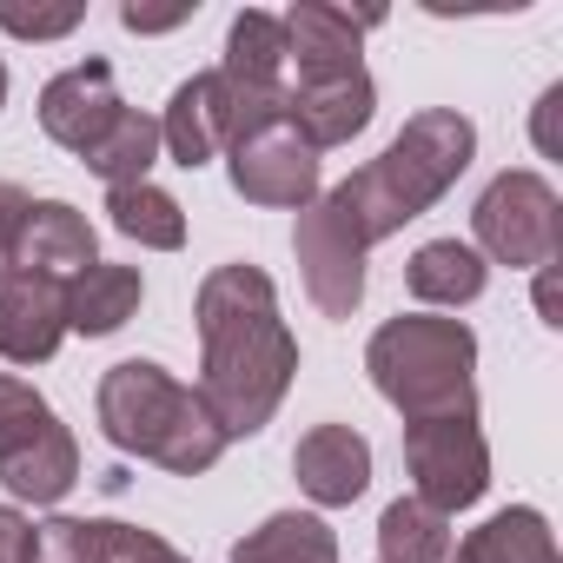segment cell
<instances>
[{"mask_svg":"<svg viewBox=\"0 0 563 563\" xmlns=\"http://www.w3.org/2000/svg\"><path fill=\"white\" fill-rule=\"evenodd\" d=\"M199 405L232 438H252L286 405L299 372V339L278 319V292L258 265H212L199 278Z\"/></svg>","mask_w":563,"mask_h":563,"instance_id":"1","label":"cell"},{"mask_svg":"<svg viewBox=\"0 0 563 563\" xmlns=\"http://www.w3.org/2000/svg\"><path fill=\"white\" fill-rule=\"evenodd\" d=\"M471 153H477V126H471L457 107H424V113H411V120L398 126V140H391L372 166H358L352 179H339V186L319 199V212H325L358 252H372L378 239H391L398 225H411L418 212H431V206L464 179Z\"/></svg>","mask_w":563,"mask_h":563,"instance_id":"2","label":"cell"},{"mask_svg":"<svg viewBox=\"0 0 563 563\" xmlns=\"http://www.w3.org/2000/svg\"><path fill=\"white\" fill-rule=\"evenodd\" d=\"M100 431L126 457H146L173 477H199L225 457V431L212 424L199 391L159 372L153 358H126L100 378Z\"/></svg>","mask_w":563,"mask_h":563,"instance_id":"3","label":"cell"},{"mask_svg":"<svg viewBox=\"0 0 563 563\" xmlns=\"http://www.w3.org/2000/svg\"><path fill=\"white\" fill-rule=\"evenodd\" d=\"M365 372L372 385L405 411V424L424 418H477V339L464 319H431V312H405L391 325L372 332L365 345Z\"/></svg>","mask_w":563,"mask_h":563,"instance_id":"4","label":"cell"},{"mask_svg":"<svg viewBox=\"0 0 563 563\" xmlns=\"http://www.w3.org/2000/svg\"><path fill=\"white\" fill-rule=\"evenodd\" d=\"M471 232L497 265L543 272L556 265V245H563V199L543 173H497L471 206Z\"/></svg>","mask_w":563,"mask_h":563,"instance_id":"5","label":"cell"},{"mask_svg":"<svg viewBox=\"0 0 563 563\" xmlns=\"http://www.w3.org/2000/svg\"><path fill=\"white\" fill-rule=\"evenodd\" d=\"M405 471L418 484V504L451 517L490 490V444L477 418H424V424H405Z\"/></svg>","mask_w":563,"mask_h":563,"instance_id":"6","label":"cell"},{"mask_svg":"<svg viewBox=\"0 0 563 563\" xmlns=\"http://www.w3.org/2000/svg\"><path fill=\"white\" fill-rule=\"evenodd\" d=\"M225 153H232V186L252 206H292V212H306L319 199V153L299 140L292 120L258 126L252 140H239Z\"/></svg>","mask_w":563,"mask_h":563,"instance_id":"7","label":"cell"},{"mask_svg":"<svg viewBox=\"0 0 563 563\" xmlns=\"http://www.w3.org/2000/svg\"><path fill=\"white\" fill-rule=\"evenodd\" d=\"M87 265H100L87 212H74L67 199H34L21 219V239H14V278H41V286L67 292Z\"/></svg>","mask_w":563,"mask_h":563,"instance_id":"8","label":"cell"},{"mask_svg":"<svg viewBox=\"0 0 563 563\" xmlns=\"http://www.w3.org/2000/svg\"><path fill=\"white\" fill-rule=\"evenodd\" d=\"M292 252H299V272H306V292L325 319H352L358 299H365V252L319 212V199L299 212V232H292Z\"/></svg>","mask_w":563,"mask_h":563,"instance_id":"9","label":"cell"},{"mask_svg":"<svg viewBox=\"0 0 563 563\" xmlns=\"http://www.w3.org/2000/svg\"><path fill=\"white\" fill-rule=\"evenodd\" d=\"M385 14H345L332 0H299L292 14H278V34H286V60L299 67V80H332V74H352L365 67L358 60V41L365 27H378Z\"/></svg>","mask_w":563,"mask_h":563,"instance_id":"10","label":"cell"},{"mask_svg":"<svg viewBox=\"0 0 563 563\" xmlns=\"http://www.w3.org/2000/svg\"><path fill=\"white\" fill-rule=\"evenodd\" d=\"M113 120H120V87L107 60H80L41 87V133L67 153H87Z\"/></svg>","mask_w":563,"mask_h":563,"instance_id":"11","label":"cell"},{"mask_svg":"<svg viewBox=\"0 0 563 563\" xmlns=\"http://www.w3.org/2000/svg\"><path fill=\"white\" fill-rule=\"evenodd\" d=\"M372 107H378V87H372L365 67L332 74V80H299V87H286V120L299 126V140H306L312 153L358 140V133L372 126Z\"/></svg>","mask_w":563,"mask_h":563,"instance_id":"12","label":"cell"},{"mask_svg":"<svg viewBox=\"0 0 563 563\" xmlns=\"http://www.w3.org/2000/svg\"><path fill=\"white\" fill-rule=\"evenodd\" d=\"M292 471H299V490L312 504L339 510V504H358L365 497V484H372V444L352 424H319V431L299 438Z\"/></svg>","mask_w":563,"mask_h":563,"instance_id":"13","label":"cell"},{"mask_svg":"<svg viewBox=\"0 0 563 563\" xmlns=\"http://www.w3.org/2000/svg\"><path fill=\"white\" fill-rule=\"evenodd\" d=\"M67 339V306L60 286H41V278H0V358L14 365H47Z\"/></svg>","mask_w":563,"mask_h":563,"instance_id":"14","label":"cell"},{"mask_svg":"<svg viewBox=\"0 0 563 563\" xmlns=\"http://www.w3.org/2000/svg\"><path fill=\"white\" fill-rule=\"evenodd\" d=\"M159 146L192 173L206 166L219 146H225V87H219V67L212 74H192L173 87L166 100V120H159Z\"/></svg>","mask_w":563,"mask_h":563,"instance_id":"15","label":"cell"},{"mask_svg":"<svg viewBox=\"0 0 563 563\" xmlns=\"http://www.w3.org/2000/svg\"><path fill=\"white\" fill-rule=\"evenodd\" d=\"M140 299H146L140 265H87L74 286L60 292V306H67V332L107 339V332H120V325L140 312Z\"/></svg>","mask_w":563,"mask_h":563,"instance_id":"16","label":"cell"},{"mask_svg":"<svg viewBox=\"0 0 563 563\" xmlns=\"http://www.w3.org/2000/svg\"><path fill=\"white\" fill-rule=\"evenodd\" d=\"M232 563H339V537L312 510H278L232 543Z\"/></svg>","mask_w":563,"mask_h":563,"instance_id":"17","label":"cell"},{"mask_svg":"<svg viewBox=\"0 0 563 563\" xmlns=\"http://www.w3.org/2000/svg\"><path fill=\"white\" fill-rule=\"evenodd\" d=\"M405 286H411V299H424V306H471V299L484 292V252L464 245V239H431V245L411 252Z\"/></svg>","mask_w":563,"mask_h":563,"instance_id":"18","label":"cell"},{"mask_svg":"<svg viewBox=\"0 0 563 563\" xmlns=\"http://www.w3.org/2000/svg\"><path fill=\"white\" fill-rule=\"evenodd\" d=\"M444 563H563V556H556L543 510L517 504V510H497L484 530H471L457 543V556H444Z\"/></svg>","mask_w":563,"mask_h":563,"instance_id":"19","label":"cell"},{"mask_svg":"<svg viewBox=\"0 0 563 563\" xmlns=\"http://www.w3.org/2000/svg\"><path fill=\"white\" fill-rule=\"evenodd\" d=\"M74 477H80V444H74L67 424H54L41 444H27L21 457L0 464V484H8L21 504H60L74 490Z\"/></svg>","mask_w":563,"mask_h":563,"instance_id":"20","label":"cell"},{"mask_svg":"<svg viewBox=\"0 0 563 563\" xmlns=\"http://www.w3.org/2000/svg\"><path fill=\"white\" fill-rule=\"evenodd\" d=\"M87 159V173H100L107 179V192L113 186H140L146 173H153V159H159V120H146V113H133V107H120V120L80 153Z\"/></svg>","mask_w":563,"mask_h":563,"instance_id":"21","label":"cell"},{"mask_svg":"<svg viewBox=\"0 0 563 563\" xmlns=\"http://www.w3.org/2000/svg\"><path fill=\"white\" fill-rule=\"evenodd\" d=\"M107 219H113V232H126V239H140V245H153V252H179V245H186V212H179V199L159 192L153 179L113 186V192H107Z\"/></svg>","mask_w":563,"mask_h":563,"instance_id":"22","label":"cell"},{"mask_svg":"<svg viewBox=\"0 0 563 563\" xmlns=\"http://www.w3.org/2000/svg\"><path fill=\"white\" fill-rule=\"evenodd\" d=\"M378 556L385 563H444L451 556V517L418 504V497H398L385 504L378 517Z\"/></svg>","mask_w":563,"mask_h":563,"instance_id":"23","label":"cell"},{"mask_svg":"<svg viewBox=\"0 0 563 563\" xmlns=\"http://www.w3.org/2000/svg\"><path fill=\"white\" fill-rule=\"evenodd\" d=\"M232 80H252V87H286L278 74H286V34H278V14H232V34H225V67Z\"/></svg>","mask_w":563,"mask_h":563,"instance_id":"24","label":"cell"},{"mask_svg":"<svg viewBox=\"0 0 563 563\" xmlns=\"http://www.w3.org/2000/svg\"><path fill=\"white\" fill-rule=\"evenodd\" d=\"M54 424H60L54 405H47L27 378H8V372H0V464L21 457L27 444H41Z\"/></svg>","mask_w":563,"mask_h":563,"instance_id":"25","label":"cell"},{"mask_svg":"<svg viewBox=\"0 0 563 563\" xmlns=\"http://www.w3.org/2000/svg\"><path fill=\"white\" fill-rule=\"evenodd\" d=\"M34 563H107V523H87V517H54V523H41Z\"/></svg>","mask_w":563,"mask_h":563,"instance_id":"26","label":"cell"},{"mask_svg":"<svg viewBox=\"0 0 563 563\" xmlns=\"http://www.w3.org/2000/svg\"><path fill=\"white\" fill-rule=\"evenodd\" d=\"M80 0H67V8H14V0H0V27L21 34V41H60L80 27Z\"/></svg>","mask_w":563,"mask_h":563,"instance_id":"27","label":"cell"},{"mask_svg":"<svg viewBox=\"0 0 563 563\" xmlns=\"http://www.w3.org/2000/svg\"><path fill=\"white\" fill-rule=\"evenodd\" d=\"M107 563H186V556L140 523H107Z\"/></svg>","mask_w":563,"mask_h":563,"instance_id":"28","label":"cell"},{"mask_svg":"<svg viewBox=\"0 0 563 563\" xmlns=\"http://www.w3.org/2000/svg\"><path fill=\"white\" fill-rule=\"evenodd\" d=\"M27 192L21 186H8V179H0V278H8L14 272V239H21V219H27Z\"/></svg>","mask_w":563,"mask_h":563,"instance_id":"29","label":"cell"},{"mask_svg":"<svg viewBox=\"0 0 563 563\" xmlns=\"http://www.w3.org/2000/svg\"><path fill=\"white\" fill-rule=\"evenodd\" d=\"M34 543H41V530L14 504H0V563H34Z\"/></svg>","mask_w":563,"mask_h":563,"instance_id":"30","label":"cell"},{"mask_svg":"<svg viewBox=\"0 0 563 563\" xmlns=\"http://www.w3.org/2000/svg\"><path fill=\"white\" fill-rule=\"evenodd\" d=\"M120 21H126L133 34H166V27L192 21V8H186V0H179V8H140V0H126V8H120Z\"/></svg>","mask_w":563,"mask_h":563,"instance_id":"31","label":"cell"},{"mask_svg":"<svg viewBox=\"0 0 563 563\" xmlns=\"http://www.w3.org/2000/svg\"><path fill=\"white\" fill-rule=\"evenodd\" d=\"M0 107H8V67H0Z\"/></svg>","mask_w":563,"mask_h":563,"instance_id":"32","label":"cell"}]
</instances>
